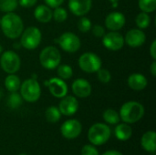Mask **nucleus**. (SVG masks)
Masks as SVG:
<instances>
[{"label":"nucleus","instance_id":"423d86ee","mask_svg":"<svg viewBox=\"0 0 156 155\" xmlns=\"http://www.w3.org/2000/svg\"><path fill=\"white\" fill-rule=\"evenodd\" d=\"M42 38V34L40 30L36 26H29L23 30L20 35V44L21 47L27 49H35L37 48Z\"/></svg>","mask_w":156,"mask_h":155},{"label":"nucleus","instance_id":"5701e85b","mask_svg":"<svg viewBox=\"0 0 156 155\" xmlns=\"http://www.w3.org/2000/svg\"><path fill=\"white\" fill-rule=\"evenodd\" d=\"M135 23L140 29L147 28L151 24V17L148 15V13L141 12L140 14L137 15V16L135 18Z\"/></svg>","mask_w":156,"mask_h":155},{"label":"nucleus","instance_id":"bb28decb","mask_svg":"<svg viewBox=\"0 0 156 155\" xmlns=\"http://www.w3.org/2000/svg\"><path fill=\"white\" fill-rule=\"evenodd\" d=\"M139 8L142 12L152 13L156 9V0H139L138 1Z\"/></svg>","mask_w":156,"mask_h":155},{"label":"nucleus","instance_id":"aec40b11","mask_svg":"<svg viewBox=\"0 0 156 155\" xmlns=\"http://www.w3.org/2000/svg\"><path fill=\"white\" fill-rule=\"evenodd\" d=\"M155 132L153 131H149L143 135L141 143H142V146L144 147V149L145 151H147L149 153H154L155 152Z\"/></svg>","mask_w":156,"mask_h":155},{"label":"nucleus","instance_id":"dca6fc26","mask_svg":"<svg viewBox=\"0 0 156 155\" xmlns=\"http://www.w3.org/2000/svg\"><path fill=\"white\" fill-rule=\"evenodd\" d=\"M125 16L121 12H112L105 18V26L112 31L120 30L125 24Z\"/></svg>","mask_w":156,"mask_h":155},{"label":"nucleus","instance_id":"4468645a","mask_svg":"<svg viewBox=\"0 0 156 155\" xmlns=\"http://www.w3.org/2000/svg\"><path fill=\"white\" fill-rule=\"evenodd\" d=\"M79 102L73 96H65L62 98L58 105V110L61 114L65 116H71L78 111Z\"/></svg>","mask_w":156,"mask_h":155},{"label":"nucleus","instance_id":"f03ea898","mask_svg":"<svg viewBox=\"0 0 156 155\" xmlns=\"http://www.w3.org/2000/svg\"><path fill=\"white\" fill-rule=\"evenodd\" d=\"M119 115L125 123H134L144 117V108L137 101H128L122 106Z\"/></svg>","mask_w":156,"mask_h":155},{"label":"nucleus","instance_id":"b1692460","mask_svg":"<svg viewBox=\"0 0 156 155\" xmlns=\"http://www.w3.org/2000/svg\"><path fill=\"white\" fill-rule=\"evenodd\" d=\"M60 115H61V113H60L58 108H57V107L51 106L46 110V119L48 122L55 123V122H58L60 119Z\"/></svg>","mask_w":156,"mask_h":155},{"label":"nucleus","instance_id":"f704fd0d","mask_svg":"<svg viewBox=\"0 0 156 155\" xmlns=\"http://www.w3.org/2000/svg\"><path fill=\"white\" fill-rule=\"evenodd\" d=\"M44 1L46 5L50 8H56L58 6H60L61 4L64 2V0H44Z\"/></svg>","mask_w":156,"mask_h":155},{"label":"nucleus","instance_id":"9d476101","mask_svg":"<svg viewBox=\"0 0 156 155\" xmlns=\"http://www.w3.org/2000/svg\"><path fill=\"white\" fill-rule=\"evenodd\" d=\"M124 37L117 31H111L102 37L103 46L112 51L120 50L124 45Z\"/></svg>","mask_w":156,"mask_h":155},{"label":"nucleus","instance_id":"58836bf2","mask_svg":"<svg viewBox=\"0 0 156 155\" xmlns=\"http://www.w3.org/2000/svg\"><path fill=\"white\" fill-rule=\"evenodd\" d=\"M102 155H122L120 152H117V151H108L106 153H104Z\"/></svg>","mask_w":156,"mask_h":155},{"label":"nucleus","instance_id":"9b49d317","mask_svg":"<svg viewBox=\"0 0 156 155\" xmlns=\"http://www.w3.org/2000/svg\"><path fill=\"white\" fill-rule=\"evenodd\" d=\"M46 86L48 87L49 92L56 98L62 99L68 93V85L60 78H51L44 82Z\"/></svg>","mask_w":156,"mask_h":155},{"label":"nucleus","instance_id":"7ed1b4c3","mask_svg":"<svg viewBox=\"0 0 156 155\" xmlns=\"http://www.w3.org/2000/svg\"><path fill=\"white\" fill-rule=\"evenodd\" d=\"M39 61L43 68L54 69L58 68L61 61V55L58 49L53 46L45 48L39 55Z\"/></svg>","mask_w":156,"mask_h":155},{"label":"nucleus","instance_id":"c9c22d12","mask_svg":"<svg viewBox=\"0 0 156 155\" xmlns=\"http://www.w3.org/2000/svg\"><path fill=\"white\" fill-rule=\"evenodd\" d=\"M37 0H18V4L25 8H29L31 6H33Z\"/></svg>","mask_w":156,"mask_h":155},{"label":"nucleus","instance_id":"a878e982","mask_svg":"<svg viewBox=\"0 0 156 155\" xmlns=\"http://www.w3.org/2000/svg\"><path fill=\"white\" fill-rule=\"evenodd\" d=\"M18 0H0V11L5 13L13 12L16 9Z\"/></svg>","mask_w":156,"mask_h":155},{"label":"nucleus","instance_id":"39448f33","mask_svg":"<svg viewBox=\"0 0 156 155\" xmlns=\"http://www.w3.org/2000/svg\"><path fill=\"white\" fill-rule=\"evenodd\" d=\"M111 129L104 123H95L88 132L89 141L94 145L104 144L111 137Z\"/></svg>","mask_w":156,"mask_h":155},{"label":"nucleus","instance_id":"473e14b6","mask_svg":"<svg viewBox=\"0 0 156 155\" xmlns=\"http://www.w3.org/2000/svg\"><path fill=\"white\" fill-rule=\"evenodd\" d=\"M81 155H99V153L93 146L85 145L81 150Z\"/></svg>","mask_w":156,"mask_h":155},{"label":"nucleus","instance_id":"412c9836","mask_svg":"<svg viewBox=\"0 0 156 155\" xmlns=\"http://www.w3.org/2000/svg\"><path fill=\"white\" fill-rule=\"evenodd\" d=\"M115 136L120 141H127L131 138L133 134V130L131 126H129L127 123H122L119 124L114 131Z\"/></svg>","mask_w":156,"mask_h":155},{"label":"nucleus","instance_id":"393cba45","mask_svg":"<svg viewBox=\"0 0 156 155\" xmlns=\"http://www.w3.org/2000/svg\"><path fill=\"white\" fill-rule=\"evenodd\" d=\"M103 120L109 123V124H117L120 122V115L119 113L112 110V109H108L103 112Z\"/></svg>","mask_w":156,"mask_h":155},{"label":"nucleus","instance_id":"4be33fe9","mask_svg":"<svg viewBox=\"0 0 156 155\" xmlns=\"http://www.w3.org/2000/svg\"><path fill=\"white\" fill-rule=\"evenodd\" d=\"M20 79L15 74H9L5 79V89L9 92H16L20 88Z\"/></svg>","mask_w":156,"mask_h":155},{"label":"nucleus","instance_id":"4c0bfd02","mask_svg":"<svg viewBox=\"0 0 156 155\" xmlns=\"http://www.w3.org/2000/svg\"><path fill=\"white\" fill-rule=\"evenodd\" d=\"M150 71H151V74L155 77L156 76V61L154 60V62L152 63L151 67H150Z\"/></svg>","mask_w":156,"mask_h":155},{"label":"nucleus","instance_id":"1a4fd4ad","mask_svg":"<svg viewBox=\"0 0 156 155\" xmlns=\"http://www.w3.org/2000/svg\"><path fill=\"white\" fill-rule=\"evenodd\" d=\"M56 42L58 43L59 47L66 52L69 53H75L80 48V39L79 37L71 32H65L63 33Z\"/></svg>","mask_w":156,"mask_h":155},{"label":"nucleus","instance_id":"0eeeda50","mask_svg":"<svg viewBox=\"0 0 156 155\" xmlns=\"http://www.w3.org/2000/svg\"><path fill=\"white\" fill-rule=\"evenodd\" d=\"M20 58L19 56L11 50L5 51L0 58V66L2 69L8 74H15L20 69Z\"/></svg>","mask_w":156,"mask_h":155},{"label":"nucleus","instance_id":"f8f14e48","mask_svg":"<svg viewBox=\"0 0 156 155\" xmlns=\"http://www.w3.org/2000/svg\"><path fill=\"white\" fill-rule=\"evenodd\" d=\"M81 124L77 120H69L66 121L60 128L62 135L66 139H75L81 132Z\"/></svg>","mask_w":156,"mask_h":155},{"label":"nucleus","instance_id":"f3484780","mask_svg":"<svg viewBox=\"0 0 156 155\" xmlns=\"http://www.w3.org/2000/svg\"><path fill=\"white\" fill-rule=\"evenodd\" d=\"M73 93L79 98H87L91 93V85L85 79H77L71 85Z\"/></svg>","mask_w":156,"mask_h":155},{"label":"nucleus","instance_id":"6ab92c4d","mask_svg":"<svg viewBox=\"0 0 156 155\" xmlns=\"http://www.w3.org/2000/svg\"><path fill=\"white\" fill-rule=\"evenodd\" d=\"M36 19L41 23H48L52 19V10L47 5H39L34 11Z\"/></svg>","mask_w":156,"mask_h":155},{"label":"nucleus","instance_id":"c85d7f7f","mask_svg":"<svg viewBox=\"0 0 156 155\" xmlns=\"http://www.w3.org/2000/svg\"><path fill=\"white\" fill-rule=\"evenodd\" d=\"M7 106L11 109H16L22 104V97L17 92H11L7 98Z\"/></svg>","mask_w":156,"mask_h":155},{"label":"nucleus","instance_id":"2f4dec72","mask_svg":"<svg viewBox=\"0 0 156 155\" xmlns=\"http://www.w3.org/2000/svg\"><path fill=\"white\" fill-rule=\"evenodd\" d=\"M98 79L99 80L103 83V84H107L111 81L112 79V75H111V72L108 70V69H100L98 71Z\"/></svg>","mask_w":156,"mask_h":155},{"label":"nucleus","instance_id":"c756f323","mask_svg":"<svg viewBox=\"0 0 156 155\" xmlns=\"http://www.w3.org/2000/svg\"><path fill=\"white\" fill-rule=\"evenodd\" d=\"M68 17V12L65 8H62L60 6H58L52 11V18H54L55 21L61 23L64 22Z\"/></svg>","mask_w":156,"mask_h":155},{"label":"nucleus","instance_id":"f257e3e1","mask_svg":"<svg viewBox=\"0 0 156 155\" xmlns=\"http://www.w3.org/2000/svg\"><path fill=\"white\" fill-rule=\"evenodd\" d=\"M0 26L4 35L10 39L19 37L24 30V25L21 17L13 12L6 13L0 19Z\"/></svg>","mask_w":156,"mask_h":155},{"label":"nucleus","instance_id":"72a5a7b5","mask_svg":"<svg viewBox=\"0 0 156 155\" xmlns=\"http://www.w3.org/2000/svg\"><path fill=\"white\" fill-rule=\"evenodd\" d=\"M92 33L97 37H102L104 36V34H105V29L101 25H95L92 27Z\"/></svg>","mask_w":156,"mask_h":155},{"label":"nucleus","instance_id":"cd10ccee","mask_svg":"<svg viewBox=\"0 0 156 155\" xmlns=\"http://www.w3.org/2000/svg\"><path fill=\"white\" fill-rule=\"evenodd\" d=\"M58 75L61 79H69L73 75V69L69 65L63 64L58 66Z\"/></svg>","mask_w":156,"mask_h":155},{"label":"nucleus","instance_id":"ea45409f","mask_svg":"<svg viewBox=\"0 0 156 155\" xmlns=\"http://www.w3.org/2000/svg\"><path fill=\"white\" fill-rule=\"evenodd\" d=\"M109 1L111 2L113 8H116L118 6V5H119V0H109Z\"/></svg>","mask_w":156,"mask_h":155},{"label":"nucleus","instance_id":"6e6552de","mask_svg":"<svg viewBox=\"0 0 156 155\" xmlns=\"http://www.w3.org/2000/svg\"><path fill=\"white\" fill-rule=\"evenodd\" d=\"M79 66L84 72L94 73L101 68V60L98 55L92 52H86L80 57Z\"/></svg>","mask_w":156,"mask_h":155},{"label":"nucleus","instance_id":"7c9ffc66","mask_svg":"<svg viewBox=\"0 0 156 155\" xmlns=\"http://www.w3.org/2000/svg\"><path fill=\"white\" fill-rule=\"evenodd\" d=\"M78 27H79V30H80V32L87 33V32H89V31L90 30V28H91V21H90L88 17L82 16V17L79 20Z\"/></svg>","mask_w":156,"mask_h":155},{"label":"nucleus","instance_id":"20e7f679","mask_svg":"<svg viewBox=\"0 0 156 155\" xmlns=\"http://www.w3.org/2000/svg\"><path fill=\"white\" fill-rule=\"evenodd\" d=\"M20 95L27 102L37 101L41 95L40 85L37 79H27L20 85Z\"/></svg>","mask_w":156,"mask_h":155},{"label":"nucleus","instance_id":"2eb2a0df","mask_svg":"<svg viewBox=\"0 0 156 155\" xmlns=\"http://www.w3.org/2000/svg\"><path fill=\"white\" fill-rule=\"evenodd\" d=\"M92 0H69V8L70 12L78 16H83L91 9Z\"/></svg>","mask_w":156,"mask_h":155},{"label":"nucleus","instance_id":"e433bc0d","mask_svg":"<svg viewBox=\"0 0 156 155\" xmlns=\"http://www.w3.org/2000/svg\"><path fill=\"white\" fill-rule=\"evenodd\" d=\"M150 54H151V57L153 58L154 60L156 59V40H154L152 45H151V48H150Z\"/></svg>","mask_w":156,"mask_h":155},{"label":"nucleus","instance_id":"79ce46f5","mask_svg":"<svg viewBox=\"0 0 156 155\" xmlns=\"http://www.w3.org/2000/svg\"><path fill=\"white\" fill-rule=\"evenodd\" d=\"M20 155H27V154H24V153H22V154H20Z\"/></svg>","mask_w":156,"mask_h":155},{"label":"nucleus","instance_id":"a19ab883","mask_svg":"<svg viewBox=\"0 0 156 155\" xmlns=\"http://www.w3.org/2000/svg\"><path fill=\"white\" fill-rule=\"evenodd\" d=\"M2 51H3V48H2V46L0 45V54L2 53Z\"/></svg>","mask_w":156,"mask_h":155},{"label":"nucleus","instance_id":"a211bd4d","mask_svg":"<svg viewBox=\"0 0 156 155\" xmlns=\"http://www.w3.org/2000/svg\"><path fill=\"white\" fill-rule=\"evenodd\" d=\"M128 85L133 90H143L147 87V79L141 73H133L128 78Z\"/></svg>","mask_w":156,"mask_h":155},{"label":"nucleus","instance_id":"ddd939ff","mask_svg":"<svg viewBox=\"0 0 156 155\" xmlns=\"http://www.w3.org/2000/svg\"><path fill=\"white\" fill-rule=\"evenodd\" d=\"M146 40V36L144 32L140 28L130 29L124 37V42L131 48H139L144 44Z\"/></svg>","mask_w":156,"mask_h":155}]
</instances>
